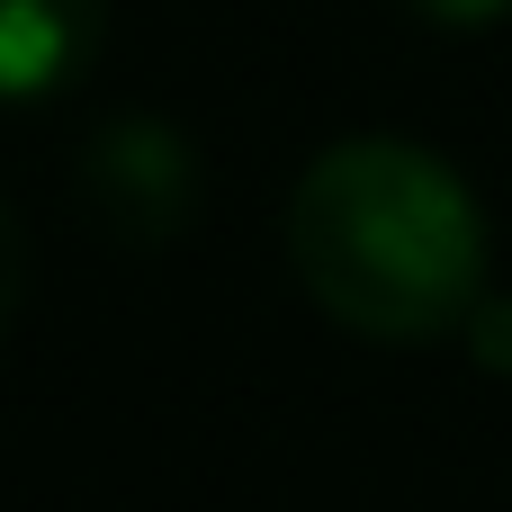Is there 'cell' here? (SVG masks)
<instances>
[{
	"label": "cell",
	"instance_id": "obj_1",
	"mask_svg": "<svg viewBox=\"0 0 512 512\" xmlns=\"http://www.w3.org/2000/svg\"><path fill=\"white\" fill-rule=\"evenodd\" d=\"M288 261L306 297L369 342H432L486 306L477 189L405 135H342L306 162Z\"/></svg>",
	"mask_w": 512,
	"mask_h": 512
},
{
	"label": "cell",
	"instance_id": "obj_2",
	"mask_svg": "<svg viewBox=\"0 0 512 512\" xmlns=\"http://www.w3.org/2000/svg\"><path fill=\"white\" fill-rule=\"evenodd\" d=\"M81 207L108 243H171L198 207V153L162 117H108L81 144Z\"/></svg>",
	"mask_w": 512,
	"mask_h": 512
},
{
	"label": "cell",
	"instance_id": "obj_3",
	"mask_svg": "<svg viewBox=\"0 0 512 512\" xmlns=\"http://www.w3.org/2000/svg\"><path fill=\"white\" fill-rule=\"evenodd\" d=\"M108 45V0H0V99H54L72 90Z\"/></svg>",
	"mask_w": 512,
	"mask_h": 512
},
{
	"label": "cell",
	"instance_id": "obj_4",
	"mask_svg": "<svg viewBox=\"0 0 512 512\" xmlns=\"http://www.w3.org/2000/svg\"><path fill=\"white\" fill-rule=\"evenodd\" d=\"M18 297H27V234H18V216H9V198H0V342H9V324H18Z\"/></svg>",
	"mask_w": 512,
	"mask_h": 512
},
{
	"label": "cell",
	"instance_id": "obj_5",
	"mask_svg": "<svg viewBox=\"0 0 512 512\" xmlns=\"http://www.w3.org/2000/svg\"><path fill=\"white\" fill-rule=\"evenodd\" d=\"M468 342H477V360H486V369H504V378H512V297L486 288V306L468 315Z\"/></svg>",
	"mask_w": 512,
	"mask_h": 512
},
{
	"label": "cell",
	"instance_id": "obj_6",
	"mask_svg": "<svg viewBox=\"0 0 512 512\" xmlns=\"http://www.w3.org/2000/svg\"><path fill=\"white\" fill-rule=\"evenodd\" d=\"M414 18H432V27H486V18H504L512 0H405Z\"/></svg>",
	"mask_w": 512,
	"mask_h": 512
}]
</instances>
